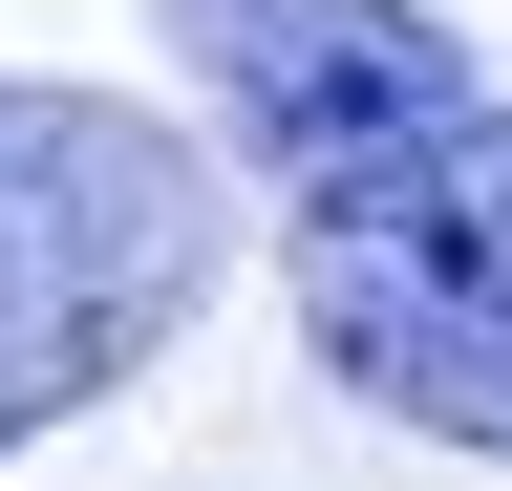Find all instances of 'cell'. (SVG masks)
<instances>
[{"label":"cell","instance_id":"cell-1","mask_svg":"<svg viewBox=\"0 0 512 491\" xmlns=\"http://www.w3.org/2000/svg\"><path fill=\"white\" fill-rule=\"evenodd\" d=\"M214 171L278 214V321L363 427L512 470V86L448 0H150Z\"/></svg>","mask_w":512,"mask_h":491},{"label":"cell","instance_id":"cell-2","mask_svg":"<svg viewBox=\"0 0 512 491\" xmlns=\"http://www.w3.org/2000/svg\"><path fill=\"white\" fill-rule=\"evenodd\" d=\"M235 278V171L214 129L128 107L86 65H0V470L128 406Z\"/></svg>","mask_w":512,"mask_h":491}]
</instances>
